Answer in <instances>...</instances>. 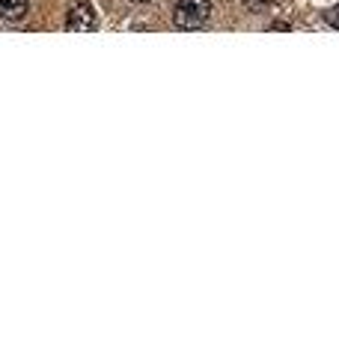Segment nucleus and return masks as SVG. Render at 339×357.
<instances>
[{
  "label": "nucleus",
  "instance_id": "obj_1",
  "mask_svg": "<svg viewBox=\"0 0 339 357\" xmlns=\"http://www.w3.org/2000/svg\"><path fill=\"white\" fill-rule=\"evenodd\" d=\"M212 15L209 0H178L173 9V24L178 30H200Z\"/></svg>",
  "mask_w": 339,
  "mask_h": 357
},
{
  "label": "nucleus",
  "instance_id": "obj_2",
  "mask_svg": "<svg viewBox=\"0 0 339 357\" xmlns=\"http://www.w3.org/2000/svg\"><path fill=\"white\" fill-rule=\"evenodd\" d=\"M96 27H99V12H96V6H92L90 0H78V3H72L69 15H65V30L92 33Z\"/></svg>",
  "mask_w": 339,
  "mask_h": 357
},
{
  "label": "nucleus",
  "instance_id": "obj_3",
  "mask_svg": "<svg viewBox=\"0 0 339 357\" xmlns=\"http://www.w3.org/2000/svg\"><path fill=\"white\" fill-rule=\"evenodd\" d=\"M27 12H30V3L27 0H0V18L3 21H24Z\"/></svg>",
  "mask_w": 339,
  "mask_h": 357
},
{
  "label": "nucleus",
  "instance_id": "obj_4",
  "mask_svg": "<svg viewBox=\"0 0 339 357\" xmlns=\"http://www.w3.org/2000/svg\"><path fill=\"white\" fill-rule=\"evenodd\" d=\"M325 21H327V24H331V27H336V30H339V3H336L333 9H327V12H325Z\"/></svg>",
  "mask_w": 339,
  "mask_h": 357
},
{
  "label": "nucleus",
  "instance_id": "obj_5",
  "mask_svg": "<svg viewBox=\"0 0 339 357\" xmlns=\"http://www.w3.org/2000/svg\"><path fill=\"white\" fill-rule=\"evenodd\" d=\"M268 3H271V0H244V6H247V9H262Z\"/></svg>",
  "mask_w": 339,
  "mask_h": 357
},
{
  "label": "nucleus",
  "instance_id": "obj_6",
  "mask_svg": "<svg viewBox=\"0 0 339 357\" xmlns=\"http://www.w3.org/2000/svg\"><path fill=\"white\" fill-rule=\"evenodd\" d=\"M271 30H291V27L286 21H274V24H271Z\"/></svg>",
  "mask_w": 339,
  "mask_h": 357
},
{
  "label": "nucleus",
  "instance_id": "obj_7",
  "mask_svg": "<svg viewBox=\"0 0 339 357\" xmlns=\"http://www.w3.org/2000/svg\"><path fill=\"white\" fill-rule=\"evenodd\" d=\"M137 3H149V0H137Z\"/></svg>",
  "mask_w": 339,
  "mask_h": 357
}]
</instances>
